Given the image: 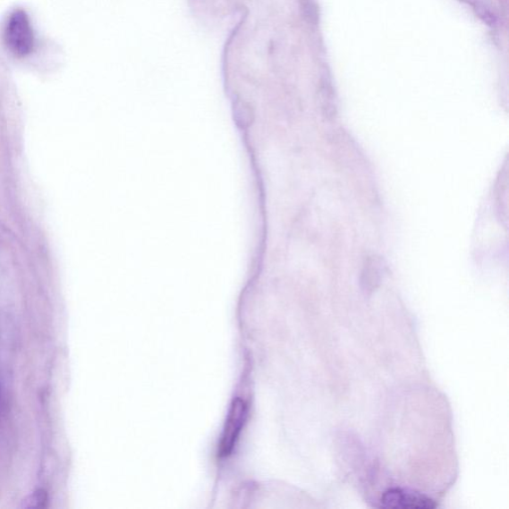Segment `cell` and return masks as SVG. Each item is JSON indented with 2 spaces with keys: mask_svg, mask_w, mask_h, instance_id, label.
Here are the masks:
<instances>
[{
  "mask_svg": "<svg viewBox=\"0 0 509 509\" xmlns=\"http://www.w3.org/2000/svg\"><path fill=\"white\" fill-rule=\"evenodd\" d=\"M234 114L238 124H242L243 127L250 126L253 118V111L251 106L243 101H238L234 105Z\"/></svg>",
  "mask_w": 509,
  "mask_h": 509,
  "instance_id": "cell-4",
  "label": "cell"
},
{
  "mask_svg": "<svg viewBox=\"0 0 509 509\" xmlns=\"http://www.w3.org/2000/svg\"><path fill=\"white\" fill-rule=\"evenodd\" d=\"M47 502V495L46 491L38 490L37 491V493H34L32 496H30V502H26L29 503V505H26L24 506L29 508L43 507L44 504H46Z\"/></svg>",
  "mask_w": 509,
  "mask_h": 509,
  "instance_id": "cell-6",
  "label": "cell"
},
{
  "mask_svg": "<svg viewBox=\"0 0 509 509\" xmlns=\"http://www.w3.org/2000/svg\"><path fill=\"white\" fill-rule=\"evenodd\" d=\"M301 14L310 24H317L318 20V10L316 0H299Z\"/></svg>",
  "mask_w": 509,
  "mask_h": 509,
  "instance_id": "cell-5",
  "label": "cell"
},
{
  "mask_svg": "<svg viewBox=\"0 0 509 509\" xmlns=\"http://www.w3.org/2000/svg\"><path fill=\"white\" fill-rule=\"evenodd\" d=\"M380 507L391 509H432L435 500L419 491L394 488H389L380 498Z\"/></svg>",
  "mask_w": 509,
  "mask_h": 509,
  "instance_id": "cell-2",
  "label": "cell"
},
{
  "mask_svg": "<svg viewBox=\"0 0 509 509\" xmlns=\"http://www.w3.org/2000/svg\"><path fill=\"white\" fill-rule=\"evenodd\" d=\"M4 38L13 55L25 57L30 55L34 47V35L30 17L24 11H15L11 14Z\"/></svg>",
  "mask_w": 509,
  "mask_h": 509,
  "instance_id": "cell-1",
  "label": "cell"
},
{
  "mask_svg": "<svg viewBox=\"0 0 509 509\" xmlns=\"http://www.w3.org/2000/svg\"><path fill=\"white\" fill-rule=\"evenodd\" d=\"M246 417L247 405L243 400L237 399L231 407L225 433L222 436L220 448L222 455H228L233 450L238 437L242 431Z\"/></svg>",
  "mask_w": 509,
  "mask_h": 509,
  "instance_id": "cell-3",
  "label": "cell"
}]
</instances>
